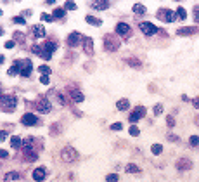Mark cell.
Returning <instances> with one entry per match:
<instances>
[{
	"mask_svg": "<svg viewBox=\"0 0 199 182\" xmlns=\"http://www.w3.org/2000/svg\"><path fill=\"white\" fill-rule=\"evenodd\" d=\"M196 31H197V28H180L177 31V35H192Z\"/></svg>",
	"mask_w": 199,
	"mask_h": 182,
	"instance_id": "cell-20",
	"label": "cell"
},
{
	"mask_svg": "<svg viewBox=\"0 0 199 182\" xmlns=\"http://www.w3.org/2000/svg\"><path fill=\"white\" fill-rule=\"evenodd\" d=\"M64 9H68V11H75V9H76V4L69 0V2H66V4H64Z\"/></svg>",
	"mask_w": 199,
	"mask_h": 182,
	"instance_id": "cell-31",
	"label": "cell"
},
{
	"mask_svg": "<svg viewBox=\"0 0 199 182\" xmlns=\"http://www.w3.org/2000/svg\"><path fill=\"white\" fill-rule=\"evenodd\" d=\"M133 12L138 14V16H142V14H145V7L142 4H135V5H133Z\"/></svg>",
	"mask_w": 199,
	"mask_h": 182,
	"instance_id": "cell-25",
	"label": "cell"
},
{
	"mask_svg": "<svg viewBox=\"0 0 199 182\" xmlns=\"http://www.w3.org/2000/svg\"><path fill=\"white\" fill-rule=\"evenodd\" d=\"M54 19H62V17H64V16H66V9L64 7H59V9H55L54 11Z\"/></svg>",
	"mask_w": 199,
	"mask_h": 182,
	"instance_id": "cell-18",
	"label": "cell"
},
{
	"mask_svg": "<svg viewBox=\"0 0 199 182\" xmlns=\"http://www.w3.org/2000/svg\"><path fill=\"white\" fill-rule=\"evenodd\" d=\"M192 104H194V108H196V109H199V97H196L192 101Z\"/></svg>",
	"mask_w": 199,
	"mask_h": 182,
	"instance_id": "cell-45",
	"label": "cell"
},
{
	"mask_svg": "<svg viewBox=\"0 0 199 182\" xmlns=\"http://www.w3.org/2000/svg\"><path fill=\"white\" fill-rule=\"evenodd\" d=\"M19 68H21V61H17V63H14V66H12V68H9V71H7V75H9V77H12V75H16V73L19 71Z\"/></svg>",
	"mask_w": 199,
	"mask_h": 182,
	"instance_id": "cell-22",
	"label": "cell"
},
{
	"mask_svg": "<svg viewBox=\"0 0 199 182\" xmlns=\"http://www.w3.org/2000/svg\"><path fill=\"white\" fill-rule=\"evenodd\" d=\"M55 0H47V4H54Z\"/></svg>",
	"mask_w": 199,
	"mask_h": 182,
	"instance_id": "cell-48",
	"label": "cell"
},
{
	"mask_svg": "<svg viewBox=\"0 0 199 182\" xmlns=\"http://www.w3.org/2000/svg\"><path fill=\"white\" fill-rule=\"evenodd\" d=\"M92 49H94V42H92V38H85V40H83V50H85L87 54H90Z\"/></svg>",
	"mask_w": 199,
	"mask_h": 182,
	"instance_id": "cell-12",
	"label": "cell"
},
{
	"mask_svg": "<svg viewBox=\"0 0 199 182\" xmlns=\"http://www.w3.org/2000/svg\"><path fill=\"white\" fill-rule=\"evenodd\" d=\"M128 64H130L132 68L135 66V68H140V63H138V59H128Z\"/></svg>",
	"mask_w": 199,
	"mask_h": 182,
	"instance_id": "cell-35",
	"label": "cell"
},
{
	"mask_svg": "<svg viewBox=\"0 0 199 182\" xmlns=\"http://www.w3.org/2000/svg\"><path fill=\"white\" fill-rule=\"evenodd\" d=\"M130 133L133 135V137H137L138 133H140V130H138V128H137L135 125H132V127H130Z\"/></svg>",
	"mask_w": 199,
	"mask_h": 182,
	"instance_id": "cell-37",
	"label": "cell"
},
{
	"mask_svg": "<svg viewBox=\"0 0 199 182\" xmlns=\"http://www.w3.org/2000/svg\"><path fill=\"white\" fill-rule=\"evenodd\" d=\"M4 47H5V49H12V47H14V42H12V40H9V42L4 43Z\"/></svg>",
	"mask_w": 199,
	"mask_h": 182,
	"instance_id": "cell-43",
	"label": "cell"
},
{
	"mask_svg": "<svg viewBox=\"0 0 199 182\" xmlns=\"http://www.w3.org/2000/svg\"><path fill=\"white\" fill-rule=\"evenodd\" d=\"M138 28H140V31L144 33V35H147V36H151V35H156L158 33V28L152 24V23H140L138 24Z\"/></svg>",
	"mask_w": 199,
	"mask_h": 182,
	"instance_id": "cell-2",
	"label": "cell"
},
{
	"mask_svg": "<svg viewBox=\"0 0 199 182\" xmlns=\"http://www.w3.org/2000/svg\"><path fill=\"white\" fill-rule=\"evenodd\" d=\"M152 111H154V115L158 116V115H161V113H163V106H161V104H156V106H154V109H152Z\"/></svg>",
	"mask_w": 199,
	"mask_h": 182,
	"instance_id": "cell-33",
	"label": "cell"
},
{
	"mask_svg": "<svg viewBox=\"0 0 199 182\" xmlns=\"http://www.w3.org/2000/svg\"><path fill=\"white\" fill-rule=\"evenodd\" d=\"M118 109L120 111H125V109H128V106H130V102L126 101V99H121V101H118Z\"/></svg>",
	"mask_w": 199,
	"mask_h": 182,
	"instance_id": "cell-24",
	"label": "cell"
},
{
	"mask_svg": "<svg viewBox=\"0 0 199 182\" xmlns=\"http://www.w3.org/2000/svg\"><path fill=\"white\" fill-rule=\"evenodd\" d=\"M16 38H17L19 42H21V40H24V38H23V35H21V33H16Z\"/></svg>",
	"mask_w": 199,
	"mask_h": 182,
	"instance_id": "cell-47",
	"label": "cell"
},
{
	"mask_svg": "<svg viewBox=\"0 0 199 182\" xmlns=\"http://www.w3.org/2000/svg\"><path fill=\"white\" fill-rule=\"evenodd\" d=\"M121 128H123L121 123H113V125H111V130H121Z\"/></svg>",
	"mask_w": 199,
	"mask_h": 182,
	"instance_id": "cell-41",
	"label": "cell"
},
{
	"mask_svg": "<svg viewBox=\"0 0 199 182\" xmlns=\"http://www.w3.org/2000/svg\"><path fill=\"white\" fill-rule=\"evenodd\" d=\"M12 23L14 24H24V17H19V16H17V17H12Z\"/></svg>",
	"mask_w": 199,
	"mask_h": 182,
	"instance_id": "cell-34",
	"label": "cell"
},
{
	"mask_svg": "<svg viewBox=\"0 0 199 182\" xmlns=\"http://www.w3.org/2000/svg\"><path fill=\"white\" fill-rule=\"evenodd\" d=\"M135 113H138V115H140V118H142V116L145 115V109L142 108V106H137V109H135Z\"/></svg>",
	"mask_w": 199,
	"mask_h": 182,
	"instance_id": "cell-39",
	"label": "cell"
},
{
	"mask_svg": "<svg viewBox=\"0 0 199 182\" xmlns=\"http://www.w3.org/2000/svg\"><path fill=\"white\" fill-rule=\"evenodd\" d=\"M177 17H179V19H182V21H184V19H185L187 17V11L184 7H179L177 9Z\"/></svg>",
	"mask_w": 199,
	"mask_h": 182,
	"instance_id": "cell-26",
	"label": "cell"
},
{
	"mask_svg": "<svg viewBox=\"0 0 199 182\" xmlns=\"http://www.w3.org/2000/svg\"><path fill=\"white\" fill-rule=\"evenodd\" d=\"M31 70H33V64H31V61L30 59H24V63H21V77L23 78H26L31 75Z\"/></svg>",
	"mask_w": 199,
	"mask_h": 182,
	"instance_id": "cell-3",
	"label": "cell"
},
{
	"mask_svg": "<svg viewBox=\"0 0 199 182\" xmlns=\"http://www.w3.org/2000/svg\"><path fill=\"white\" fill-rule=\"evenodd\" d=\"M151 151H152V154H161V151H163V147H161V144H152Z\"/></svg>",
	"mask_w": 199,
	"mask_h": 182,
	"instance_id": "cell-29",
	"label": "cell"
},
{
	"mask_svg": "<svg viewBox=\"0 0 199 182\" xmlns=\"http://www.w3.org/2000/svg\"><path fill=\"white\" fill-rule=\"evenodd\" d=\"M40 82H42L43 85H48V83H50V80H48V77H47V75H42Z\"/></svg>",
	"mask_w": 199,
	"mask_h": 182,
	"instance_id": "cell-40",
	"label": "cell"
},
{
	"mask_svg": "<svg viewBox=\"0 0 199 182\" xmlns=\"http://www.w3.org/2000/svg\"><path fill=\"white\" fill-rule=\"evenodd\" d=\"M158 17L159 19H165L166 23H172L175 19V14H173V11H170V9H161L158 12Z\"/></svg>",
	"mask_w": 199,
	"mask_h": 182,
	"instance_id": "cell-4",
	"label": "cell"
},
{
	"mask_svg": "<svg viewBox=\"0 0 199 182\" xmlns=\"http://www.w3.org/2000/svg\"><path fill=\"white\" fill-rule=\"evenodd\" d=\"M2 101H4V106H9V108H11V109H14V108H16V97H12V96H11V97H5V96H4V99H2Z\"/></svg>",
	"mask_w": 199,
	"mask_h": 182,
	"instance_id": "cell-13",
	"label": "cell"
},
{
	"mask_svg": "<svg viewBox=\"0 0 199 182\" xmlns=\"http://www.w3.org/2000/svg\"><path fill=\"white\" fill-rule=\"evenodd\" d=\"M36 109H38L40 113H43V115H45V113L50 111V102H48L47 99H42L40 102H38V106H36Z\"/></svg>",
	"mask_w": 199,
	"mask_h": 182,
	"instance_id": "cell-9",
	"label": "cell"
},
{
	"mask_svg": "<svg viewBox=\"0 0 199 182\" xmlns=\"http://www.w3.org/2000/svg\"><path fill=\"white\" fill-rule=\"evenodd\" d=\"M38 71H40L42 75H48V73H50V68H48V66H40Z\"/></svg>",
	"mask_w": 199,
	"mask_h": 182,
	"instance_id": "cell-36",
	"label": "cell"
},
{
	"mask_svg": "<svg viewBox=\"0 0 199 182\" xmlns=\"http://www.w3.org/2000/svg\"><path fill=\"white\" fill-rule=\"evenodd\" d=\"M191 146H194V147L199 146V137L197 135H192V137H191Z\"/></svg>",
	"mask_w": 199,
	"mask_h": 182,
	"instance_id": "cell-32",
	"label": "cell"
},
{
	"mask_svg": "<svg viewBox=\"0 0 199 182\" xmlns=\"http://www.w3.org/2000/svg\"><path fill=\"white\" fill-rule=\"evenodd\" d=\"M166 120H168V121H166V123H168V127H173V125H175V120H173V116H168Z\"/></svg>",
	"mask_w": 199,
	"mask_h": 182,
	"instance_id": "cell-44",
	"label": "cell"
},
{
	"mask_svg": "<svg viewBox=\"0 0 199 182\" xmlns=\"http://www.w3.org/2000/svg\"><path fill=\"white\" fill-rule=\"evenodd\" d=\"M128 120H130V123H137L138 120H140V115H138V113H135V111H133V113H132V115H130V116H128Z\"/></svg>",
	"mask_w": 199,
	"mask_h": 182,
	"instance_id": "cell-28",
	"label": "cell"
},
{
	"mask_svg": "<svg viewBox=\"0 0 199 182\" xmlns=\"http://www.w3.org/2000/svg\"><path fill=\"white\" fill-rule=\"evenodd\" d=\"M21 175L17 172H7L5 174V180H19Z\"/></svg>",
	"mask_w": 199,
	"mask_h": 182,
	"instance_id": "cell-23",
	"label": "cell"
},
{
	"mask_svg": "<svg viewBox=\"0 0 199 182\" xmlns=\"http://www.w3.org/2000/svg\"><path fill=\"white\" fill-rule=\"evenodd\" d=\"M92 7L97 11H106L109 7V4H107V0H92Z\"/></svg>",
	"mask_w": 199,
	"mask_h": 182,
	"instance_id": "cell-7",
	"label": "cell"
},
{
	"mask_svg": "<svg viewBox=\"0 0 199 182\" xmlns=\"http://www.w3.org/2000/svg\"><path fill=\"white\" fill-rule=\"evenodd\" d=\"M126 172H128V174H138V172H140V170H138V167L137 165H126Z\"/></svg>",
	"mask_w": 199,
	"mask_h": 182,
	"instance_id": "cell-27",
	"label": "cell"
},
{
	"mask_svg": "<svg viewBox=\"0 0 199 182\" xmlns=\"http://www.w3.org/2000/svg\"><path fill=\"white\" fill-rule=\"evenodd\" d=\"M71 94V97H73V101H76V102H82L83 101V96H82V92L80 90H76V89H73V90L69 92Z\"/></svg>",
	"mask_w": 199,
	"mask_h": 182,
	"instance_id": "cell-17",
	"label": "cell"
},
{
	"mask_svg": "<svg viewBox=\"0 0 199 182\" xmlns=\"http://www.w3.org/2000/svg\"><path fill=\"white\" fill-rule=\"evenodd\" d=\"M80 40H82V35H80V33H76V31H73V33L68 36V45H69V47H76Z\"/></svg>",
	"mask_w": 199,
	"mask_h": 182,
	"instance_id": "cell-6",
	"label": "cell"
},
{
	"mask_svg": "<svg viewBox=\"0 0 199 182\" xmlns=\"http://www.w3.org/2000/svg\"><path fill=\"white\" fill-rule=\"evenodd\" d=\"M194 19L199 21V5H197V7H194Z\"/></svg>",
	"mask_w": 199,
	"mask_h": 182,
	"instance_id": "cell-42",
	"label": "cell"
},
{
	"mask_svg": "<svg viewBox=\"0 0 199 182\" xmlns=\"http://www.w3.org/2000/svg\"><path fill=\"white\" fill-rule=\"evenodd\" d=\"M116 33L118 35H128L130 33V26L126 23H118L116 24Z\"/></svg>",
	"mask_w": 199,
	"mask_h": 182,
	"instance_id": "cell-10",
	"label": "cell"
},
{
	"mask_svg": "<svg viewBox=\"0 0 199 182\" xmlns=\"http://www.w3.org/2000/svg\"><path fill=\"white\" fill-rule=\"evenodd\" d=\"M36 116L35 115H31V113H26V115H23L21 116V123L23 125H28V127H33V125H36Z\"/></svg>",
	"mask_w": 199,
	"mask_h": 182,
	"instance_id": "cell-5",
	"label": "cell"
},
{
	"mask_svg": "<svg viewBox=\"0 0 199 182\" xmlns=\"http://www.w3.org/2000/svg\"><path fill=\"white\" fill-rule=\"evenodd\" d=\"M61 158L66 161V163H73V161L78 158V153H76L73 147H64L62 153H61Z\"/></svg>",
	"mask_w": 199,
	"mask_h": 182,
	"instance_id": "cell-1",
	"label": "cell"
},
{
	"mask_svg": "<svg viewBox=\"0 0 199 182\" xmlns=\"http://www.w3.org/2000/svg\"><path fill=\"white\" fill-rule=\"evenodd\" d=\"M23 142H24V140L21 139V137H17V135H12V137H11V146L16 147V149L23 147Z\"/></svg>",
	"mask_w": 199,
	"mask_h": 182,
	"instance_id": "cell-11",
	"label": "cell"
},
{
	"mask_svg": "<svg viewBox=\"0 0 199 182\" xmlns=\"http://www.w3.org/2000/svg\"><path fill=\"white\" fill-rule=\"evenodd\" d=\"M106 180L107 182H118L120 180V177H118L116 174H109V175H106Z\"/></svg>",
	"mask_w": 199,
	"mask_h": 182,
	"instance_id": "cell-30",
	"label": "cell"
},
{
	"mask_svg": "<svg viewBox=\"0 0 199 182\" xmlns=\"http://www.w3.org/2000/svg\"><path fill=\"white\" fill-rule=\"evenodd\" d=\"M191 167H192V163L187 161V160H180L179 163H177V168H179V170H189Z\"/></svg>",
	"mask_w": 199,
	"mask_h": 182,
	"instance_id": "cell-16",
	"label": "cell"
},
{
	"mask_svg": "<svg viewBox=\"0 0 199 182\" xmlns=\"http://www.w3.org/2000/svg\"><path fill=\"white\" fill-rule=\"evenodd\" d=\"M33 33H35L36 38H43V36H45V28H43L42 24H38V26H35L33 28Z\"/></svg>",
	"mask_w": 199,
	"mask_h": 182,
	"instance_id": "cell-15",
	"label": "cell"
},
{
	"mask_svg": "<svg viewBox=\"0 0 199 182\" xmlns=\"http://www.w3.org/2000/svg\"><path fill=\"white\" fill-rule=\"evenodd\" d=\"M42 21H47V23H52V19H54V16H48V14H42Z\"/></svg>",
	"mask_w": 199,
	"mask_h": 182,
	"instance_id": "cell-38",
	"label": "cell"
},
{
	"mask_svg": "<svg viewBox=\"0 0 199 182\" xmlns=\"http://www.w3.org/2000/svg\"><path fill=\"white\" fill-rule=\"evenodd\" d=\"M111 38H113L111 35H107V36H106V40H104V45H106V47H107L109 50H116L118 43H114L113 40H111Z\"/></svg>",
	"mask_w": 199,
	"mask_h": 182,
	"instance_id": "cell-14",
	"label": "cell"
},
{
	"mask_svg": "<svg viewBox=\"0 0 199 182\" xmlns=\"http://www.w3.org/2000/svg\"><path fill=\"white\" fill-rule=\"evenodd\" d=\"M31 175H33V179H35L36 182L45 180V168H35Z\"/></svg>",
	"mask_w": 199,
	"mask_h": 182,
	"instance_id": "cell-8",
	"label": "cell"
},
{
	"mask_svg": "<svg viewBox=\"0 0 199 182\" xmlns=\"http://www.w3.org/2000/svg\"><path fill=\"white\" fill-rule=\"evenodd\" d=\"M85 21L89 23V24H94V26H101V24H102V21H101L99 17H92V16H87Z\"/></svg>",
	"mask_w": 199,
	"mask_h": 182,
	"instance_id": "cell-19",
	"label": "cell"
},
{
	"mask_svg": "<svg viewBox=\"0 0 199 182\" xmlns=\"http://www.w3.org/2000/svg\"><path fill=\"white\" fill-rule=\"evenodd\" d=\"M55 49H57V45H55L54 42H45V45H43V50H45V52H48V54H52Z\"/></svg>",
	"mask_w": 199,
	"mask_h": 182,
	"instance_id": "cell-21",
	"label": "cell"
},
{
	"mask_svg": "<svg viewBox=\"0 0 199 182\" xmlns=\"http://www.w3.org/2000/svg\"><path fill=\"white\" fill-rule=\"evenodd\" d=\"M9 158V153L7 151H2V160H7Z\"/></svg>",
	"mask_w": 199,
	"mask_h": 182,
	"instance_id": "cell-46",
	"label": "cell"
}]
</instances>
